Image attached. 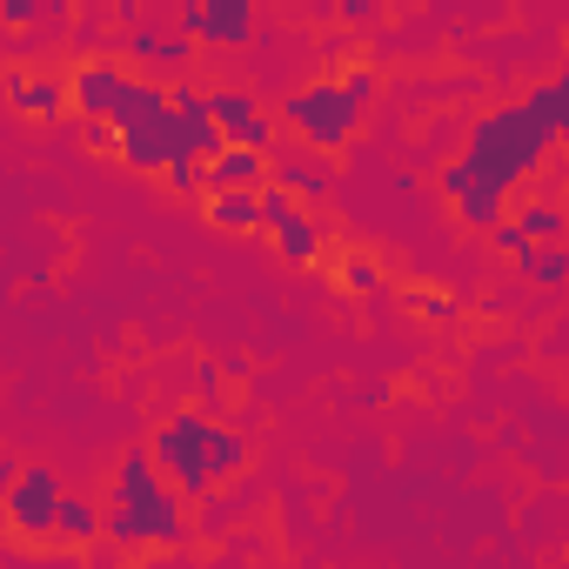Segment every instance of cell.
I'll return each mask as SVG.
<instances>
[{"mask_svg":"<svg viewBox=\"0 0 569 569\" xmlns=\"http://www.w3.org/2000/svg\"><path fill=\"white\" fill-rule=\"evenodd\" d=\"M188 502L174 496V482L154 469V456L134 442L114 476H108V509H101V536L114 549H181L188 542Z\"/></svg>","mask_w":569,"mask_h":569,"instance_id":"cell-1","label":"cell"},{"mask_svg":"<svg viewBox=\"0 0 569 569\" xmlns=\"http://www.w3.org/2000/svg\"><path fill=\"white\" fill-rule=\"evenodd\" d=\"M549 148H556V128L529 108V101H509V108H489L476 128H469V148H462V161L489 181V188H522L542 161H549Z\"/></svg>","mask_w":569,"mask_h":569,"instance_id":"cell-2","label":"cell"},{"mask_svg":"<svg viewBox=\"0 0 569 569\" xmlns=\"http://www.w3.org/2000/svg\"><path fill=\"white\" fill-rule=\"evenodd\" d=\"M168 81H148V74H128L121 101H114V154L134 168V174H161L168 168Z\"/></svg>","mask_w":569,"mask_h":569,"instance_id":"cell-3","label":"cell"},{"mask_svg":"<svg viewBox=\"0 0 569 569\" xmlns=\"http://www.w3.org/2000/svg\"><path fill=\"white\" fill-rule=\"evenodd\" d=\"M208 422H214V416H201V409H174V416L154 429V442H148L154 469L174 482L181 502L214 496V476H208Z\"/></svg>","mask_w":569,"mask_h":569,"instance_id":"cell-4","label":"cell"},{"mask_svg":"<svg viewBox=\"0 0 569 569\" xmlns=\"http://www.w3.org/2000/svg\"><path fill=\"white\" fill-rule=\"evenodd\" d=\"M281 121H289L309 148L336 154V148H349V134L362 128V108L342 94V81H309V88H296L289 101H281Z\"/></svg>","mask_w":569,"mask_h":569,"instance_id":"cell-5","label":"cell"},{"mask_svg":"<svg viewBox=\"0 0 569 569\" xmlns=\"http://www.w3.org/2000/svg\"><path fill=\"white\" fill-rule=\"evenodd\" d=\"M54 502H61V476L48 462H21L8 502H0V516H8V529L28 536V542H54Z\"/></svg>","mask_w":569,"mask_h":569,"instance_id":"cell-6","label":"cell"},{"mask_svg":"<svg viewBox=\"0 0 569 569\" xmlns=\"http://www.w3.org/2000/svg\"><path fill=\"white\" fill-rule=\"evenodd\" d=\"M261 0H181V34H194V48H241L254 28Z\"/></svg>","mask_w":569,"mask_h":569,"instance_id":"cell-7","label":"cell"},{"mask_svg":"<svg viewBox=\"0 0 569 569\" xmlns=\"http://www.w3.org/2000/svg\"><path fill=\"white\" fill-rule=\"evenodd\" d=\"M436 188L449 194L456 221H462V228H476V234H489V228L509 214V194H502V188H489V181H482L469 161H449V168L436 174Z\"/></svg>","mask_w":569,"mask_h":569,"instance_id":"cell-8","label":"cell"},{"mask_svg":"<svg viewBox=\"0 0 569 569\" xmlns=\"http://www.w3.org/2000/svg\"><path fill=\"white\" fill-rule=\"evenodd\" d=\"M208 114L221 128V141H241V148H268L274 154V114L248 94V88H208Z\"/></svg>","mask_w":569,"mask_h":569,"instance_id":"cell-9","label":"cell"},{"mask_svg":"<svg viewBox=\"0 0 569 569\" xmlns=\"http://www.w3.org/2000/svg\"><path fill=\"white\" fill-rule=\"evenodd\" d=\"M121 61H134V68H148V74H161V81H174L188 61H194V34H181V28H121Z\"/></svg>","mask_w":569,"mask_h":569,"instance_id":"cell-10","label":"cell"},{"mask_svg":"<svg viewBox=\"0 0 569 569\" xmlns=\"http://www.w3.org/2000/svg\"><path fill=\"white\" fill-rule=\"evenodd\" d=\"M121 88H128V61H114V54H81L74 74H68V108H81V114H114Z\"/></svg>","mask_w":569,"mask_h":569,"instance_id":"cell-11","label":"cell"},{"mask_svg":"<svg viewBox=\"0 0 569 569\" xmlns=\"http://www.w3.org/2000/svg\"><path fill=\"white\" fill-rule=\"evenodd\" d=\"M8 108L28 114V121H61V114H68V74L14 68V74H8Z\"/></svg>","mask_w":569,"mask_h":569,"instance_id":"cell-12","label":"cell"},{"mask_svg":"<svg viewBox=\"0 0 569 569\" xmlns=\"http://www.w3.org/2000/svg\"><path fill=\"white\" fill-rule=\"evenodd\" d=\"M268 234H274V254L289 261V268H309V261H322V248H329V228H322L316 214H302V208H289Z\"/></svg>","mask_w":569,"mask_h":569,"instance_id":"cell-13","label":"cell"},{"mask_svg":"<svg viewBox=\"0 0 569 569\" xmlns=\"http://www.w3.org/2000/svg\"><path fill=\"white\" fill-rule=\"evenodd\" d=\"M268 181V148H241V141H221L208 154V188H261Z\"/></svg>","mask_w":569,"mask_h":569,"instance_id":"cell-14","label":"cell"},{"mask_svg":"<svg viewBox=\"0 0 569 569\" xmlns=\"http://www.w3.org/2000/svg\"><path fill=\"white\" fill-rule=\"evenodd\" d=\"M268 181H281L289 194L316 201V194H329V188H336V168H329L322 154H268Z\"/></svg>","mask_w":569,"mask_h":569,"instance_id":"cell-15","label":"cell"},{"mask_svg":"<svg viewBox=\"0 0 569 569\" xmlns=\"http://www.w3.org/2000/svg\"><path fill=\"white\" fill-rule=\"evenodd\" d=\"M54 542H68V549H94V542H101V502L61 489V502H54Z\"/></svg>","mask_w":569,"mask_h":569,"instance_id":"cell-16","label":"cell"},{"mask_svg":"<svg viewBox=\"0 0 569 569\" xmlns=\"http://www.w3.org/2000/svg\"><path fill=\"white\" fill-rule=\"evenodd\" d=\"M516 274L536 281V289H562V281H569V248L562 241H529L516 254Z\"/></svg>","mask_w":569,"mask_h":569,"instance_id":"cell-17","label":"cell"},{"mask_svg":"<svg viewBox=\"0 0 569 569\" xmlns=\"http://www.w3.org/2000/svg\"><path fill=\"white\" fill-rule=\"evenodd\" d=\"M208 221L221 234H254V188H208Z\"/></svg>","mask_w":569,"mask_h":569,"instance_id":"cell-18","label":"cell"},{"mask_svg":"<svg viewBox=\"0 0 569 569\" xmlns=\"http://www.w3.org/2000/svg\"><path fill=\"white\" fill-rule=\"evenodd\" d=\"M208 476H214V489L248 476V436H234L228 422H208Z\"/></svg>","mask_w":569,"mask_h":569,"instance_id":"cell-19","label":"cell"},{"mask_svg":"<svg viewBox=\"0 0 569 569\" xmlns=\"http://www.w3.org/2000/svg\"><path fill=\"white\" fill-rule=\"evenodd\" d=\"M516 228H522L529 241H562V228H569V221H562V208L542 194V201H522V208H516Z\"/></svg>","mask_w":569,"mask_h":569,"instance_id":"cell-20","label":"cell"},{"mask_svg":"<svg viewBox=\"0 0 569 569\" xmlns=\"http://www.w3.org/2000/svg\"><path fill=\"white\" fill-rule=\"evenodd\" d=\"M522 101H529V108H536V114H542L556 134L569 128V81H542V88H529Z\"/></svg>","mask_w":569,"mask_h":569,"instance_id":"cell-21","label":"cell"},{"mask_svg":"<svg viewBox=\"0 0 569 569\" xmlns=\"http://www.w3.org/2000/svg\"><path fill=\"white\" fill-rule=\"evenodd\" d=\"M342 289H349V296H376V289H382V261L362 254V248L342 254Z\"/></svg>","mask_w":569,"mask_h":569,"instance_id":"cell-22","label":"cell"},{"mask_svg":"<svg viewBox=\"0 0 569 569\" xmlns=\"http://www.w3.org/2000/svg\"><path fill=\"white\" fill-rule=\"evenodd\" d=\"M342 94H349V101H356V108L369 114V108L382 101V74H376L369 61H349V68H342Z\"/></svg>","mask_w":569,"mask_h":569,"instance_id":"cell-23","label":"cell"},{"mask_svg":"<svg viewBox=\"0 0 569 569\" xmlns=\"http://www.w3.org/2000/svg\"><path fill=\"white\" fill-rule=\"evenodd\" d=\"M409 309L422 316V322H456V296H442V289H429V281H416V289H409Z\"/></svg>","mask_w":569,"mask_h":569,"instance_id":"cell-24","label":"cell"},{"mask_svg":"<svg viewBox=\"0 0 569 569\" xmlns=\"http://www.w3.org/2000/svg\"><path fill=\"white\" fill-rule=\"evenodd\" d=\"M161 174H168L174 194H208V161H168Z\"/></svg>","mask_w":569,"mask_h":569,"instance_id":"cell-25","label":"cell"},{"mask_svg":"<svg viewBox=\"0 0 569 569\" xmlns=\"http://www.w3.org/2000/svg\"><path fill=\"white\" fill-rule=\"evenodd\" d=\"M342 28H382V0H336L329 8Z\"/></svg>","mask_w":569,"mask_h":569,"instance_id":"cell-26","label":"cell"},{"mask_svg":"<svg viewBox=\"0 0 569 569\" xmlns=\"http://www.w3.org/2000/svg\"><path fill=\"white\" fill-rule=\"evenodd\" d=\"M81 141H88L94 154H114V148H121V141H114V121H108V114H81Z\"/></svg>","mask_w":569,"mask_h":569,"instance_id":"cell-27","label":"cell"},{"mask_svg":"<svg viewBox=\"0 0 569 569\" xmlns=\"http://www.w3.org/2000/svg\"><path fill=\"white\" fill-rule=\"evenodd\" d=\"M41 21V0H0V28H34Z\"/></svg>","mask_w":569,"mask_h":569,"instance_id":"cell-28","label":"cell"},{"mask_svg":"<svg viewBox=\"0 0 569 569\" xmlns=\"http://www.w3.org/2000/svg\"><path fill=\"white\" fill-rule=\"evenodd\" d=\"M489 241H496V248H502V254H509V261H516V254H522V248H529V234H522V228H516V221H509V214H502V221H496V228H489Z\"/></svg>","mask_w":569,"mask_h":569,"instance_id":"cell-29","label":"cell"},{"mask_svg":"<svg viewBox=\"0 0 569 569\" xmlns=\"http://www.w3.org/2000/svg\"><path fill=\"white\" fill-rule=\"evenodd\" d=\"M194 389H201V409H214L221 402V369L214 362H194Z\"/></svg>","mask_w":569,"mask_h":569,"instance_id":"cell-30","label":"cell"},{"mask_svg":"<svg viewBox=\"0 0 569 569\" xmlns=\"http://www.w3.org/2000/svg\"><path fill=\"white\" fill-rule=\"evenodd\" d=\"M141 8H148V0H108V21H114V28H134Z\"/></svg>","mask_w":569,"mask_h":569,"instance_id":"cell-31","label":"cell"},{"mask_svg":"<svg viewBox=\"0 0 569 569\" xmlns=\"http://www.w3.org/2000/svg\"><path fill=\"white\" fill-rule=\"evenodd\" d=\"M21 462H28V456H0V502H8V489H14V476H21Z\"/></svg>","mask_w":569,"mask_h":569,"instance_id":"cell-32","label":"cell"},{"mask_svg":"<svg viewBox=\"0 0 569 569\" xmlns=\"http://www.w3.org/2000/svg\"><path fill=\"white\" fill-rule=\"evenodd\" d=\"M68 8H74V0H68Z\"/></svg>","mask_w":569,"mask_h":569,"instance_id":"cell-33","label":"cell"}]
</instances>
